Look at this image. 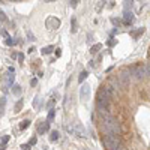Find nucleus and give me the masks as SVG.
I'll return each instance as SVG.
<instances>
[{
  "label": "nucleus",
  "mask_w": 150,
  "mask_h": 150,
  "mask_svg": "<svg viewBox=\"0 0 150 150\" xmlns=\"http://www.w3.org/2000/svg\"><path fill=\"white\" fill-rule=\"evenodd\" d=\"M59 137H60V135H59V132L57 131H53V132H51V135H50V141H57Z\"/></svg>",
  "instance_id": "4468645a"
},
{
  "label": "nucleus",
  "mask_w": 150,
  "mask_h": 150,
  "mask_svg": "<svg viewBox=\"0 0 150 150\" xmlns=\"http://www.w3.org/2000/svg\"><path fill=\"white\" fill-rule=\"evenodd\" d=\"M12 93L17 95V96H20V95H21V87H20V86H14V89H12Z\"/></svg>",
  "instance_id": "f3484780"
},
{
  "label": "nucleus",
  "mask_w": 150,
  "mask_h": 150,
  "mask_svg": "<svg viewBox=\"0 0 150 150\" xmlns=\"http://www.w3.org/2000/svg\"><path fill=\"white\" fill-rule=\"evenodd\" d=\"M23 108V99H20L17 104H15V107H14V111L15 113H20V110Z\"/></svg>",
  "instance_id": "ddd939ff"
},
{
  "label": "nucleus",
  "mask_w": 150,
  "mask_h": 150,
  "mask_svg": "<svg viewBox=\"0 0 150 150\" xmlns=\"http://www.w3.org/2000/svg\"><path fill=\"white\" fill-rule=\"evenodd\" d=\"M18 60L23 62V60H24V56H23V54H18Z\"/></svg>",
  "instance_id": "72a5a7b5"
},
{
  "label": "nucleus",
  "mask_w": 150,
  "mask_h": 150,
  "mask_svg": "<svg viewBox=\"0 0 150 150\" xmlns=\"http://www.w3.org/2000/svg\"><path fill=\"white\" fill-rule=\"evenodd\" d=\"M72 32H77V21L72 20Z\"/></svg>",
  "instance_id": "a878e982"
},
{
  "label": "nucleus",
  "mask_w": 150,
  "mask_h": 150,
  "mask_svg": "<svg viewBox=\"0 0 150 150\" xmlns=\"http://www.w3.org/2000/svg\"><path fill=\"white\" fill-rule=\"evenodd\" d=\"M104 129H105V132L108 135H120V131H122L120 123L117 122L111 114L104 119Z\"/></svg>",
  "instance_id": "f03ea898"
},
{
  "label": "nucleus",
  "mask_w": 150,
  "mask_h": 150,
  "mask_svg": "<svg viewBox=\"0 0 150 150\" xmlns=\"http://www.w3.org/2000/svg\"><path fill=\"white\" fill-rule=\"evenodd\" d=\"M36 83H38V80H36V78H33V80H32V81H30V84H32V87H33V86H36Z\"/></svg>",
  "instance_id": "2f4dec72"
},
{
  "label": "nucleus",
  "mask_w": 150,
  "mask_h": 150,
  "mask_svg": "<svg viewBox=\"0 0 150 150\" xmlns=\"http://www.w3.org/2000/svg\"><path fill=\"white\" fill-rule=\"evenodd\" d=\"M123 3H125V11H128V9H131V6H132L134 2H123Z\"/></svg>",
  "instance_id": "412c9836"
},
{
  "label": "nucleus",
  "mask_w": 150,
  "mask_h": 150,
  "mask_svg": "<svg viewBox=\"0 0 150 150\" xmlns=\"http://www.w3.org/2000/svg\"><path fill=\"white\" fill-rule=\"evenodd\" d=\"M77 134H78V137H86V131H84L83 126H78L77 128Z\"/></svg>",
  "instance_id": "dca6fc26"
},
{
  "label": "nucleus",
  "mask_w": 150,
  "mask_h": 150,
  "mask_svg": "<svg viewBox=\"0 0 150 150\" xmlns=\"http://www.w3.org/2000/svg\"><path fill=\"white\" fill-rule=\"evenodd\" d=\"M21 149H23V150H29V149H30V146H29V144H23V146H21Z\"/></svg>",
  "instance_id": "473e14b6"
},
{
  "label": "nucleus",
  "mask_w": 150,
  "mask_h": 150,
  "mask_svg": "<svg viewBox=\"0 0 150 150\" xmlns=\"http://www.w3.org/2000/svg\"><path fill=\"white\" fill-rule=\"evenodd\" d=\"M87 75H89V74H87V71H83V72L80 74V77H78V81H80V83H83V81L87 78Z\"/></svg>",
  "instance_id": "2eb2a0df"
},
{
  "label": "nucleus",
  "mask_w": 150,
  "mask_h": 150,
  "mask_svg": "<svg viewBox=\"0 0 150 150\" xmlns=\"http://www.w3.org/2000/svg\"><path fill=\"white\" fill-rule=\"evenodd\" d=\"M30 126V120H24V122H21L20 123V129H21V131H24V129H27Z\"/></svg>",
  "instance_id": "f8f14e48"
},
{
  "label": "nucleus",
  "mask_w": 150,
  "mask_h": 150,
  "mask_svg": "<svg viewBox=\"0 0 150 150\" xmlns=\"http://www.w3.org/2000/svg\"><path fill=\"white\" fill-rule=\"evenodd\" d=\"M146 75L150 77V65H146Z\"/></svg>",
  "instance_id": "c85d7f7f"
},
{
  "label": "nucleus",
  "mask_w": 150,
  "mask_h": 150,
  "mask_svg": "<svg viewBox=\"0 0 150 150\" xmlns=\"http://www.w3.org/2000/svg\"><path fill=\"white\" fill-rule=\"evenodd\" d=\"M102 144H104V147H107L108 150L120 146V135H107L105 138L102 140Z\"/></svg>",
  "instance_id": "7ed1b4c3"
},
{
  "label": "nucleus",
  "mask_w": 150,
  "mask_h": 150,
  "mask_svg": "<svg viewBox=\"0 0 150 150\" xmlns=\"http://www.w3.org/2000/svg\"><path fill=\"white\" fill-rule=\"evenodd\" d=\"M111 95H113V89L111 87H104V89H101L99 93H98V96H96L98 98V99H96L98 108H105V110H108Z\"/></svg>",
  "instance_id": "f257e3e1"
},
{
  "label": "nucleus",
  "mask_w": 150,
  "mask_h": 150,
  "mask_svg": "<svg viewBox=\"0 0 150 150\" xmlns=\"http://www.w3.org/2000/svg\"><path fill=\"white\" fill-rule=\"evenodd\" d=\"M53 50H54V47H53V45H48V47H44V48H42V51H41V53L45 56V54L53 53Z\"/></svg>",
  "instance_id": "9d476101"
},
{
  "label": "nucleus",
  "mask_w": 150,
  "mask_h": 150,
  "mask_svg": "<svg viewBox=\"0 0 150 150\" xmlns=\"http://www.w3.org/2000/svg\"><path fill=\"white\" fill-rule=\"evenodd\" d=\"M101 48H102V45H101V44H96V45H93V47L90 48V53H92V54H96Z\"/></svg>",
  "instance_id": "9b49d317"
},
{
  "label": "nucleus",
  "mask_w": 150,
  "mask_h": 150,
  "mask_svg": "<svg viewBox=\"0 0 150 150\" xmlns=\"http://www.w3.org/2000/svg\"><path fill=\"white\" fill-rule=\"evenodd\" d=\"M53 119H54V110H51V111L48 113V120L47 122H51Z\"/></svg>",
  "instance_id": "aec40b11"
},
{
  "label": "nucleus",
  "mask_w": 150,
  "mask_h": 150,
  "mask_svg": "<svg viewBox=\"0 0 150 150\" xmlns=\"http://www.w3.org/2000/svg\"><path fill=\"white\" fill-rule=\"evenodd\" d=\"M0 21H6V15H5V12L0 11Z\"/></svg>",
  "instance_id": "b1692460"
},
{
  "label": "nucleus",
  "mask_w": 150,
  "mask_h": 150,
  "mask_svg": "<svg viewBox=\"0 0 150 150\" xmlns=\"http://www.w3.org/2000/svg\"><path fill=\"white\" fill-rule=\"evenodd\" d=\"M36 137H33V138H30V141H29V146H33V144H36Z\"/></svg>",
  "instance_id": "5701e85b"
},
{
  "label": "nucleus",
  "mask_w": 150,
  "mask_h": 150,
  "mask_svg": "<svg viewBox=\"0 0 150 150\" xmlns=\"http://www.w3.org/2000/svg\"><path fill=\"white\" fill-rule=\"evenodd\" d=\"M47 26L50 29H59V27H60V20L56 18V17H50L47 20Z\"/></svg>",
  "instance_id": "39448f33"
},
{
  "label": "nucleus",
  "mask_w": 150,
  "mask_h": 150,
  "mask_svg": "<svg viewBox=\"0 0 150 150\" xmlns=\"http://www.w3.org/2000/svg\"><path fill=\"white\" fill-rule=\"evenodd\" d=\"M111 150H126V149H125V147H123V146L120 144V146H117V147H114V149H111Z\"/></svg>",
  "instance_id": "c756f323"
},
{
  "label": "nucleus",
  "mask_w": 150,
  "mask_h": 150,
  "mask_svg": "<svg viewBox=\"0 0 150 150\" xmlns=\"http://www.w3.org/2000/svg\"><path fill=\"white\" fill-rule=\"evenodd\" d=\"M14 78H15L14 72H8V74H6V77H5V87H11L12 83H14Z\"/></svg>",
  "instance_id": "0eeeda50"
},
{
  "label": "nucleus",
  "mask_w": 150,
  "mask_h": 150,
  "mask_svg": "<svg viewBox=\"0 0 150 150\" xmlns=\"http://www.w3.org/2000/svg\"><path fill=\"white\" fill-rule=\"evenodd\" d=\"M9 141V135H5V137H2L0 138V144H2V147H5V144Z\"/></svg>",
  "instance_id": "a211bd4d"
},
{
  "label": "nucleus",
  "mask_w": 150,
  "mask_h": 150,
  "mask_svg": "<svg viewBox=\"0 0 150 150\" xmlns=\"http://www.w3.org/2000/svg\"><path fill=\"white\" fill-rule=\"evenodd\" d=\"M50 129V122H42L41 125L38 126V132L39 134H45Z\"/></svg>",
  "instance_id": "1a4fd4ad"
},
{
  "label": "nucleus",
  "mask_w": 150,
  "mask_h": 150,
  "mask_svg": "<svg viewBox=\"0 0 150 150\" xmlns=\"http://www.w3.org/2000/svg\"><path fill=\"white\" fill-rule=\"evenodd\" d=\"M5 44L6 45H14V41H12V39L8 36V38H6V41H5Z\"/></svg>",
  "instance_id": "4be33fe9"
},
{
  "label": "nucleus",
  "mask_w": 150,
  "mask_h": 150,
  "mask_svg": "<svg viewBox=\"0 0 150 150\" xmlns=\"http://www.w3.org/2000/svg\"><path fill=\"white\" fill-rule=\"evenodd\" d=\"M80 95H81V99L87 101V98L90 95V86H89V84H83L81 89H80Z\"/></svg>",
  "instance_id": "423d86ee"
},
{
  "label": "nucleus",
  "mask_w": 150,
  "mask_h": 150,
  "mask_svg": "<svg viewBox=\"0 0 150 150\" xmlns=\"http://www.w3.org/2000/svg\"><path fill=\"white\" fill-rule=\"evenodd\" d=\"M132 72H134L135 78L141 80V78L146 75V66H135V68H132Z\"/></svg>",
  "instance_id": "20e7f679"
},
{
  "label": "nucleus",
  "mask_w": 150,
  "mask_h": 150,
  "mask_svg": "<svg viewBox=\"0 0 150 150\" xmlns=\"http://www.w3.org/2000/svg\"><path fill=\"white\" fill-rule=\"evenodd\" d=\"M69 3H71V6H72V8H77V3H78V2H77V0H71Z\"/></svg>",
  "instance_id": "cd10ccee"
},
{
  "label": "nucleus",
  "mask_w": 150,
  "mask_h": 150,
  "mask_svg": "<svg viewBox=\"0 0 150 150\" xmlns=\"http://www.w3.org/2000/svg\"><path fill=\"white\" fill-rule=\"evenodd\" d=\"M5 98H2V99H0V116H3V108H5Z\"/></svg>",
  "instance_id": "6ab92c4d"
},
{
  "label": "nucleus",
  "mask_w": 150,
  "mask_h": 150,
  "mask_svg": "<svg viewBox=\"0 0 150 150\" xmlns=\"http://www.w3.org/2000/svg\"><path fill=\"white\" fill-rule=\"evenodd\" d=\"M56 56H57V57H60V56H62V50H60V48H57V50H56Z\"/></svg>",
  "instance_id": "7c9ffc66"
},
{
  "label": "nucleus",
  "mask_w": 150,
  "mask_h": 150,
  "mask_svg": "<svg viewBox=\"0 0 150 150\" xmlns=\"http://www.w3.org/2000/svg\"><path fill=\"white\" fill-rule=\"evenodd\" d=\"M132 20H134V15H132L131 11H125V12H123V23H125V24H131Z\"/></svg>",
  "instance_id": "6e6552de"
},
{
  "label": "nucleus",
  "mask_w": 150,
  "mask_h": 150,
  "mask_svg": "<svg viewBox=\"0 0 150 150\" xmlns=\"http://www.w3.org/2000/svg\"><path fill=\"white\" fill-rule=\"evenodd\" d=\"M111 23H113L114 26H119V24H120V21H119V20H116V18H111Z\"/></svg>",
  "instance_id": "bb28decb"
},
{
  "label": "nucleus",
  "mask_w": 150,
  "mask_h": 150,
  "mask_svg": "<svg viewBox=\"0 0 150 150\" xmlns=\"http://www.w3.org/2000/svg\"><path fill=\"white\" fill-rule=\"evenodd\" d=\"M27 36H29V41H35V35H32V32H27Z\"/></svg>",
  "instance_id": "393cba45"
}]
</instances>
